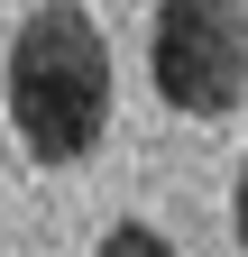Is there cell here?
<instances>
[{"mask_svg":"<svg viewBox=\"0 0 248 257\" xmlns=\"http://www.w3.org/2000/svg\"><path fill=\"white\" fill-rule=\"evenodd\" d=\"M147 74L184 119H221L248 92V0H157Z\"/></svg>","mask_w":248,"mask_h":257,"instance_id":"cell-2","label":"cell"},{"mask_svg":"<svg viewBox=\"0 0 248 257\" xmlns=\"http://www.w3.org/2000/svg\"><path fill=\"white\" fill-rule=\"evenodd\" d=\"M10 119L37 166H83L110 128V46L83 0H46L10 37Z\"/></svg>","mask_w":248,"mask_h":257,"instance_id":"cell-1","label":"cell"},{"mask_svg":"<svg viewBox=\"0 0 248 257\" xmlns=\"http://www.w3.org/2000/svg\"><path fill=\"white\" fill-rule=\"evenodd\" d=\"M230 220H239V248H248V156H239V202H230Z\"/></svg>","mask_w":248,"mask_h":257,"instance_id":"cell-4","label":"cell"},{"mask_svg":"<svg viewBox=\"0 0 248 257\" xmlns=\"http://www.w3.org/2000/svg\"><path fill=\"white\" fill-rule=\"evenodd\" d=\"M92 257H175V248H166V230H147V220H119Z\"/></svg>","mask_w":248,"mask_h":257,"instance_id":"cell-3","label":"cell"}]
</instances>
